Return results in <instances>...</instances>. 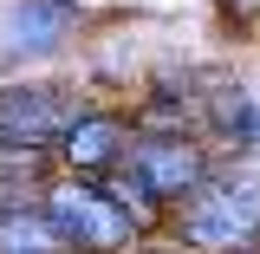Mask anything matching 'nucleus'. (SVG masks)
<instances>
[{"instance_id": "39448f33", "label": "nucleus", "mask_w": 260, "mask_h": 254, "mask_svg": "<svg viewBox=\"0 0 260 254\" xmlns=\"http://www.w3.org/2000/svg\"><path fill=\"white\" fill-rule=\"evenodd\" d=\"M78 26V0H13L0 13V59H46Z\"/></svg>"}, {"instance_id": "7ed1b4c3", "label": "nucleus", "mask_w": 260, "mask_h": 254, "mask_svg": "<svg viewBox=\"0 0 260 254\" xmlns=\"http://www.w3.org/2000/svg\"><path fill=\"white\" fill-rule=\"evenodd\" d=\"M46 215L78 254H130L137 248V209L111 183H59L46 189Z\"/></svg>"}, {"instance_id": "0eeeda50", "label": "nucleus", "mask_w": 260, "mask_h": 254, "mask_svg": "<svg viewBox=\"0 0 260 254\" xmlns=\"http://www.w3.org/2000/svg\"><path fill=\"white\" fill-rule=\"evenodd\" d=\"M0 254H78L46 215V202H0Z\"/></svg>"}, {"instance_id": "6e6552de", "label": "nucleus", "mask_w": 260, "mask_h": 254, "mask_svg": "<svg viewBox=\"0 0 260 254\" xmlns=\"http://www.w3.org/2000/svg\"><path fill=\"white\" fill-rule=\"evenodd\" d=\"M228 13H234V20H247V13H260V0H221Z\"/></svg>"}, {"instance_id": "f03ea898", "label": "nucleus", "mask_w": 260, "mask_h": 254, "mask_svg": "<svg viewBox=\"0 0 260 254\" xmlns=\"http://www.w3.org/2000/svg\"><path fill=\"white\" fill-rule=\"evenodd\" d=\"M208 176H215V163H208V150L195 144L189 130H150V137L130 144V157L117 163L104 183L117 195H137V209H176V202H189Z\"/></svg>"}, {"instance_id": "423d86ee", "label": "nucleus", "mask_w": 260, "mask_h": 254, "mask_svg": "<svg viewBox=\"0 0 260 254\" xmlns=\"http://www.w3.org/2000/svg\"><path fill=\"white\" fill-rule=\"evenodd\" d=\"M130 144H137V130H130L117 111H85V118L59 137L65 163H72L78 176H111V170L130 157Z\"/></svg>"}, {"instance_id": "20e7f679", "label": "nucleus", "mask_w": 260, "mask_h": 254, "mask_svg": "<svg viewBox=\"0 0 260 254\" xmlns=\"http://www.w3.org/2000/svg\"><path fill=\"white\" fill-rule=\"evenodd\" d=\"M78 118H85V98H72L65 85H7L0 92V144L52 150Z\"/></svg>"}, {"instance_id": "f257e3e1", "label": "nucleus", "mask_w": 260, "mask_h": 254, "mask_svg": "<svg viewBox=\"0 0 260 254\" xmlns=\"http://www.w3.org/2000/svg\"><path fill=\"white\" fill-rule=\"evenodd\" d=\"M176 241L195 254H260V170H215L176 202Z\"/></svg>"}]
</instances>
